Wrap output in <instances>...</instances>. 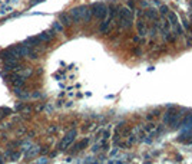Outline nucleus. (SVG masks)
I'll return each instance as SVG.
<instances>
[{
	"instance_id": "nucleus-1",
	"label": "nucleus",
	"mask_w": 192,
	"mask_h": 164,
	"mask_svg": "<svg viewBox=\"0 0 192 164\" xmlns=\"http://www.w3.org/2000/svg\"><path fill=\"white\" fill-rule=\"evenodd\" d=\"M44 0H0V19L7 20L22 14L23 9H32Z\"/></svg>"
},
{
	"instance_id": "nucleus-2",
	"label": "nucleus",
	"mask_w": 192,
	"mask_h": 164,
	"mask_svg": "<svg viewBox=\"0 0 192 164\" xmlns=\"http://www.w3.org/2000/svg\"><path fill=\"white\" fill-rule=\"evenodd\" d=\"M118 23H119V29L120 30H126L132 26L133 22V10H131L129 7H119L118 9Z\"/></svg>"
},
{
	"instance_id": "nucleus-3",
	"label": "nucleus",
	"mask_w": 192,
	"mask_h": 164,
	"mask_svg": "<svg viewBox=\"0 0 192 164\" xmlns=\"http://www.w3.org/2000/svg\"><path fill=\"white\" fill-rule=\"evenodd\" d=\"M90 7H92V13H93V17L95 19L103 20L108 16V4L99 1V3H93Z\"/></svg>"
},
{
	"instance_id": "nucleus-4",
	"label": "nucleus",
	"mask_w": 192,
	"mask_h": 164,
	"mask_svg": "<svg viewBox=\"0 0 192 164\" xmlns=\"http://www.w3.org/2000/svg\"><path fill=\"white\" fill-rule=\"evenodd\" d=\"M76 134H77L76 130H70V131H69V132H68V134L63 137V140L60 141V144H59V148H60V150H66V148H68V147H69V145H70L73 141H75V138H76Z\"/></svg>"
},
{
	"instance_id": "nucleus-5",
	"label": "nucleus",
	"mask_w": 192,
	"mask_h": 164,
	"mask_svg": "<svg viewBox=\"0 0 192 164\" xmlns=\"http://www.w3.org/2000/svg\"><path fill=\"white\" fill-rule=\"evenodd\" d=\"M143 16L146 17V19H149V20H154L155 23L159 20V14H158V10H155L152 7H149V9H146L145 12H143Z\"/></svg>"
},
{
	"instance_id": "nucleus-6",
	"label": "nucleus",
	"mask_w": 192,
	"mask_h": 164,
	"mask_svg": "<svg viewBox=\"0 0 192 164\" xmlns=\"http://www.w3.org/2000/svg\"><path fill=\"white\" fill-rule=\"evenodd\" d=\"M176 111H178L176 107H174V105H169V107H168V110H166V112H165V117H163V123L166 124V125H169L172 117H174V114H175Z\"/></svg>"
},
{
	"instance_id": "nucleus-7",
	"label": "nucleus",
	"mask_w": 192,
	"mask_h": 164,
	"mask_svg": "<svg viewBox=\"0 0 192 164\" xmlns=\"http://www.w3.org/2000/svg\"><path fill=\"white\" fill-rule=\"evenodd\" d=\"M138 33H139L141 38H143L145 35H148V28H146V25H145V22L142 19L138 20Z\"/></svg>"
},
{
	"instance_id": "nucleus-8",
	"label": "nucleus",
	"mask_w": 192,
	"mask_h": 164,
	"mask_svg": "<svg viewBox=\"0 0 192 164\" xmlns=\"http://www.w3.org/2000/svg\"><path fill=\"white\" fill-rule=\"evenodd\" d=\"M39 153H40V147L38 145H32L27 151H26V154H25V157L26 158H30V157H35V156H38Z\"/></svg>"
},
{
	"instance_id": "nucleus-9",
	"label": "nucleus",
	"mask_w": 192,
	"mask_h": 164,
	"mask_svg": "<svg viewBox=\"0 0 192 164\" xmlns=\"http://www.w3.org/2000/svg\"><path fill=\"white\" fill-rule=\"evenodd\" d=\"M166 20H168L169 25H172V26H175V25L179 23L178 16H176V13H174V12H168V14H166Z\"/></svg>"
},
{
	"instance_id": "nucleus-10",
	"label": "nucleus",
	"mask_w": 192,
	"mask_h": 164,
	"mask_svg": "<svg viewBox=\"0 0 192 164\" xmlns=\"http://www.w3.org/2000/svg\"><path fill=\"white\" fill-rule=\"evenodd\" d=\"M181 112L179 111H176L175 114H174V117H172V120H171V123H169V125L172 127V128H176V127H179V120H181Z\"/></svg>"
},
{
	"instance_id": "nucleus-11",
	"label": "nucleus",
	"mask_w": 192,
	"mask_h": 164,
	"mask_svg": "<svg viewBox=\"0 0 192 164\" xmlns=\"http://www.w3.org/2000/svg\"><path fill=\"white\" fill-rule=\"evenodd\" d=\"M20 156H22V153H20V151H12V154H10L9 160H12V161H17V160L20 158Z\"/></svg>"
},
{
	"instance_id": "nucleus-12",
	"label": "nucleus",
	"mask_w": 192,
	"mask_h": 164,
	"mask_svg": "<svg viewBox=\"0 0 192 164\" xmlns=\"http://www.w3.org/2000/svg\"><path fill=\"white\" fill-rule=\"evenodd\" d=\"M87 145V140H83V141H80L79 144L75 145V148H73V151H79V150H82L83 147H86Z\"/></svg>"
},
{
	"instance_id": "nucleus-13",
	"label": "nucleus",
	"mask_w": 192,
	"mask_h": 164,
	"mask_svg": "<svg viewBox=\"0 0 192 164\" xmlns=\"http://www.w3.org/2000/svg\"><path fill=\"white\" fill-rule=\"evenodd\" d=\"M159 12H161V14H168L169 9H168L166 6H161V7H159Z\"/></svg>"
},
{
	"instance_id": "nucleus-14",
	"label": "nucleus",
	"mask_w": 192,
	"mask_h": 164,
	"mask_svg": "<svg viewBox=\"0 0 192 164\" xmlns=\"http://www.w3.org/2000/svg\"><path fill=\"white\" fill-rule=\"evenodd\" d=\"M30 147H32L30 143H25V144H22V151H27Z\"/></svg>"
},
{
	"instance_id": "nucleus-15",
	"label": "nucleus",
	"mask_w": 192,
	"mask_h": 164,
	"mask_svg": "<svg viewBox=\"0 0 192 164\" xmlns=\"http://www.w3.org/2000/svg\"><path fill=\"white\" fill-rule=\"evenodd\" d=\"M128 7L131 10H135V1L133 0H128Z\"/></svg>"
},
{
	"instance_id": "nucleus-16",
	"label": "nucleus",
	"mask_w": 192,
	"mask_h": 164,
	"mask_svg": "<svg viewBox=\"0 0 192 164\" xmlns=\"http://www.w3.org/2000/svg\"><path fill=\"white\" fill-rule=\"evenodd\" d=\"M47 161H49V160H47L46 157H42V158H39L38 160V163L36 164H47Z\"/></svg>"
},
{
	"instance_id": "nucleus-17",
	"label": "nucleus",
	"mask_w": 192,
	"mask_h": 164,
	"mask_svg": "<svg viewBox=\"0 0 192 164\" xmlns=\"http://www.w3.org/2000/svg\"><path fill=\"white\" fill-rule=\"evenodd\" d=\"M30 111H32L30 107H23V108H22V112H23V114H29Z\"/></svg>"
},
{
	"instance_id": "nucleus-18",
	"label": "nucleus",
	"mask_w": 192,
	"mask_h": 164,
	"mask_svg": "<svg viewBox=\"0 0 192 164\" xmlns=\"http://www.w3.org/2000/svg\"><path fill=\"white\" fill-rule=\"evenodd\" d=\"M133 52H135L136 55H142V50H141V49H135Z\"/></svg>"
},
{
	"instance_id": "nucleus-19",
	"label": "nucleus",
	"mask_w": 192,
	"mask_h": 164,
	"mask_svg": "<svg viewBox=\"0 0 192 164\" xmlns=\"http://www.w3.org/2000/svg\"><path fill=\"white\" fill-rule=\"evenodd\" d=\"M3 158H4V157H3V156L0 154V164H3Z\"/></svg>"
}]
</instances>
